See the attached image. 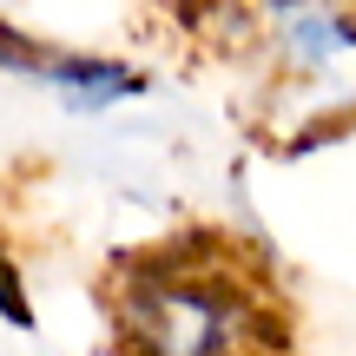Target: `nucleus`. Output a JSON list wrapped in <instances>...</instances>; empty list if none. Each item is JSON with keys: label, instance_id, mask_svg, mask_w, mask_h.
<instances>
[{"label": "nucleus", "instance_id": "nucleus-1", "mask_svg": "<svg viewBox=\"0 0 356 356\" xmlns=\"http://www.w3.org/2000/svg\"><path fill=\"white\" fill-rule=\"evenodd\" d=\"M270 119H356V0H225Z\"/></svg>", "mask_w": 356, "mask_h": 356}, {"label": "nucleus", "instance_id": "nucleus-2", "mask_svg": "<svg viewBox=\"0 0 356 356\" xmlns=\"http://www.w3.org/2000/svg\"><path fill=\"white\" fill-rule=\"evenodd\" d=\"M119 330L132 356H257L277 343L270 310L238 277L191 264H139L119 291Z\"/></svg>", "mask_w": 356, "mask_h": 356}, {"label": "nucleus", "instance_id": "nucleus-3", "mask_svg": "<svg viewBox=\"0 0 356 356\" xmlns=\"http://www.w3.org/2000/svg\"><path fill=\"white\" fill-rule=\"evenodd\" d=\"M7 60L33 66V79L66 106V113H106V106L145 92V79L132 73V66H119V60H86V53H33V60H26L20 47H7Z\"/></svg>", "mask_w": 356, "mask_h": 356}]
</instances>
